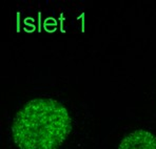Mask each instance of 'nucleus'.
Instances as JSON below:
<instances>
[{
    "label": "nucleus",
    "instance_id": "1",
    "mask_svg": "<svg viewBox=\"0 0 156 149\" xmlns=\"http://www.w3.org/2000/svg\"><path fill=\"white\" fill-rule=\"evenodd\" d=\"M72 129L69 110L52 98L30 100L17 111L11 126L19 149H59Z\"/></svg>",
    "mask_w": 156,
    "mask_h": 149
},
{
    "label": "nucleus",
    "instance_id": "2",
    "mask_svg": "<svg viewBox=\"0 0 156 149\" xmlns=\"http://www.w3.org/2000/svg\"><path fill=\"white\" fill-rule=\"evenodd\" d=\"M118 149H156V136L146 129H137L122 137Z\"/></svg>",
    "mask_w": 156,
    "mask_h": 149
}]
</instances>
